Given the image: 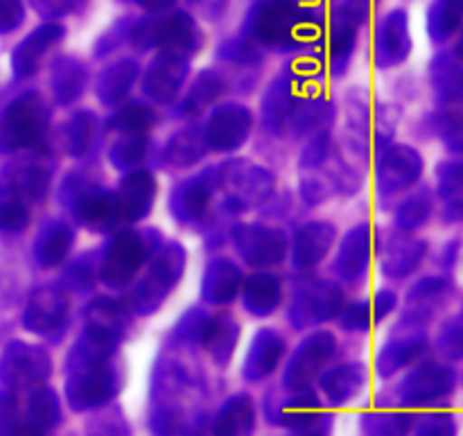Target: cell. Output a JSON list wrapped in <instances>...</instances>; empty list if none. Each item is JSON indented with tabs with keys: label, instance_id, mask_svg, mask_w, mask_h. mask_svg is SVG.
<instances>
[{
	"label": "cell",
	"instance_id": "1",
	"mask_svg": "<svg viewBox=\"0 0 463 436\" xmlns=\"http://www.w3.org/2000/svg\"><path fill=\"white\" fill-rule=\"evenodd\" d=\"M459 23V0H439L430 14V27L434 32V39H443V34H450Z\"/></svg>",
	"mask_w": 463,
	"mask_h": 436
},
{
	"label": "cell",
	"instance_id": "2",
	"mask_svg": "<svg viewBox=\"0 0 463 436\" xmlns=\"http://www.w3.org/2000/svg\"><path fill=\"white\" fill-rule=\"evenodd\" d=\"M81 3H84V0H32V5H34L43 16H61V14L72 12L75 7H80Z\"/></svg>",
	"mask_w": 463,
	"mask_h": 436
},
{
	"label": "cell",
	"instance_id": "3",
	"mask_svg": "<svg viewBox=\"0 0 463 436\" xmlns=\"http://www.w3.org/2000/svg\"><path fill=\"white\" fill-rule=\"evenodd\" d=\"M23 16L21 0H0V25L14 27L18 25Z\"/></svg>",
	"mask_w": 463,
	"mask_h": 436
},
{
	"label": "cell",
	"instance_id": "4",
	"mask_svg": "<svg viewBox=\"0 0 463 436\" xmlns=\"http://www.w3.org/2000/svg\"><path fill=\"white\" fill-rule=\"evenodd\" d=\"M138 3L147 9H163L175 3V0H138Z\"/></svg>",
	"mask_w": 463,
	"mask_h": 436
}]
</instances>
